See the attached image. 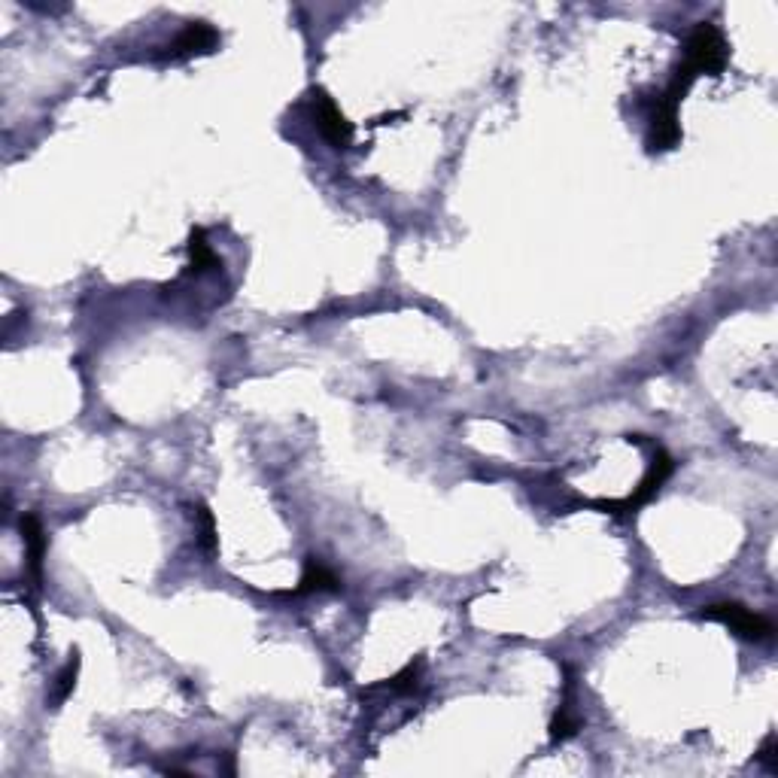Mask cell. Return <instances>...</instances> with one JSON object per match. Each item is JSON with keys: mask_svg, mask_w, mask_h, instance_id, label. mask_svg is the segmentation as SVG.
Returning a JSON list of instances; mask_svg holds the SVG:
<instances>
[{"mask_svg": "<svg viewBox=\"0 0 778 778\" xmlns=\"http://www.w3.org/2000/svg\"><path fill=\"white\" fill-rule=\"evenodd\" d=\"M344 584H341V578L332 572V569H326L320 560H314V557H307L304 560V572H301V581H298V587L292 590V596H310V593H338Z\"/></svg>", "mask_w": 778, "mask_h": 778, "instance_id": "8", "label": "cell"}, {"mask_svg": "<svg viewBox=\"0 0 778 778\" xmlns=\"http://www.w3.org/2000/svg\"><path fill=\"white\" fill-rule=\"evenodd\" d=\"M19 529H22V541H25L28 572H31V578L40 584V581H43V560H46V548H49L46 529H43V523H40L37 514H22Z\"/></svg>", "mask_w": 778, "mask_h": 778, "instance_id": "7", "label": "cell"}, {"mask_svg": "<svg viewBox=\"0 0 778 778\" xmlns=\"http://www.w3.org/2000/svg\"><path fill=\"white\" fill-rule=\"evenodd\" d=\"M76 675H80V651H70V660L64 663V669L58 672L55 678V693H52V709L64 706L67 696L73 693L76 687Z\"/></svg>", "mask_w": 778, "mask_h": 778, "instance_id": "11", "label": "cell"}, {"mask_svg": "<svg viewBox=\"0 0 778 778\" xmlns=\"http://www.w3.org/2000/svg\"><path fill=\"white\" fill-rule=\"evenodd\" d=\"M757 760L766 763L769 772H778V760H775V736H766V742H763L760 751H757Z\"/></svg>", "mask_w": 778, "mask_h": 778, "instance_id": "14", "label": "cell"}, {"mask_svg": "<svg viewBox=\"0 0 778 778\" xmlns=\"http://www.w3.org/2000/svg\"><path fill=\"white\" fill-rule=\"evenodd\" d=\"M569 690H572V678L566 681V696H563V703H560V709H557V715H554V721H551V742H554V745H557V742H566V739H572V736L581 730V721L572 715Z\"/></svg>", "mask_w": 778, "mask_h": 778, "instance_id": "10", "label": "cell"}, {"mask_svg": "<svg viewBox=\"0 0 778 778\" xmlns=\"http://www.w3.org/2000/svg\"><path fill=\"white\" fill-rule=\"evenodd\" d=\"M730 61V49L724 34L718 31V25L712 22H696L693 31L687 34V52H684V67H690L696 73V80L703 73L709 76H721L724 67Z\"/></svg>", "mask_w": 778, "mask_h": 778, "instance_id": "1", "label": "cell"}, {"mask_svg": "<svg viewBox=\"0 0 778 778\" xmlns=\"http://www.w3.org/2000/svg\"><path fill=\"white\" fill-rule=\"evenodd\" d=\"M314 122L320 128V134L335 146V149H350L353 146V137H356V128L353 122L341 113V107L332 101L329 92L323 89H314Z\"/></svg>", "mask_w": 778, "mask_h": 778, "instance_id": "5", "label": "cell"}, {"mask_svg": "<svg viewBox=\"0 0 778 778\" xmlns=\"http://www.w3.org/2000/svg\"><path fill=\"white\" fill-rule=\"evenodd\" d=\"M219 46V31L207 22H189L168 46L165 58L171 61H186L195 55H210Z\"/></svg>", "mask_w": 778, "mask_h": 778, "instance_id": "6", "label": "cell"}, {"mask_svg": "<svg viewBox=\"0 0 778 778\" xmlns=\"http://www.w3.org/2000/svg\"><path fill=\"white\" fill-rule=\"evenodd\" d=\"M699 617L730 627V630H733L739 639H745V642H766V639H772V633H775V627H772L769 617H763V614L745 608L742 602H715V605H709V608L699 611Z\"/></svg>", "mask_w": 778, "mask_h": 778, "instance_id": "2", "label": "cell"}, {"mask_svg": "<svg viewBox=\"0 0 778 778\" xmlns=\"http://www.w3.org/2000/svg\"><path fill=\"white\" fill-rule=\"evenodd\" d=\"M420 672H423V660L417 657V660H411L402 672H396L393 678H386L383 687L393 690V693H414V687H417V681H420Z\"/></svg>", "mask_w": 778, "mask_h": 778, "instance_id": "13", "label": "cell"}, {"mask_svg": "<svg viewBox=\"0 0 778 778\" xmlns=\"http://www.w3.org/2000/svg\"><path fill=\"white\" fill-rule=\"evenodd\" d=\"M681 143V122H678V107L669 104L663 95L654 98L651 116H648V134H645V149L651 155L669 152Z\"/></svg>", "mask_w": 778, "mask_h": 778, "instance_id": "4", "label": "cell"}, {"mask_svg": "<svg viewBox=\"0 0 778 778\" xmlns=\"http://www.w3.org/2000/svg\"><path fill=\"white\" fill-rule=\"evenodd\" d=\"M672 472H675L672 453L663 450V447H657V450H654V459H651V465H648V472H645V478L639 481V487H636L627 499L599 502V505H602L605 511H633V508H642L645 502H651V499L663 490V484L672 478Z\"/></svg>", "mask_w": 778, "mask_h": 778, "instance_id": "3", "label": "cell"}, {"mask_svg": "<svg viewBox=\"0 0 778 778\" xmlns=\"http://www.w3.org/2000/svg\"><path fill=\"white\" fill-rule=\"evenodd\" d=\"M216 268H222V262L210 250V244L204 238V228H192V235H189V271L207 274V271H216Z\"/></svg>", "mask_w": 778, "mask_h": 778, "instance_id": "9", "label": "cell"}, {"mask_svg": "<svg viewBox=\"0 0 778 778\" xmlns=\"http://www.w3.org/2000/svg\"><path fill=\"white\" fill-rule=\"evenodd\" d=\"M195 520H198V541H201V548H204L207 554H213V551L219 548V538H216V520H213V511H210L204 502H198V508H195Z\"/></svg>", "mask_w": 778, "mask_h": 778, "instance_id": "12", "label": "cell"}]
</instances>
